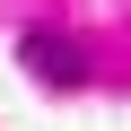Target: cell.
Wrapping results in <instances>:
<instances>
[{"mask_svg":"<svg viewBox=\"0 0 131 131\" xmlns=\"http://www.w3.org/2000/svg\"><path fill=\"white\" fill-rule=\"evenodd\" d=\"M26 61H35V79H44V88H79V79H88V61L61 44V35H26Z\"/></svg>","mask_w":131,"mask_h":131,"instance_id":"6da1fadb","label":"cell"}]
</instances>
